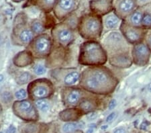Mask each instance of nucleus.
Wrapping results in <instances>:
<instances>
[{
  "mask_svg": "<svg viewBox=\"0 0 151 133\" xmlns=\"http://www.w3.org/2000/svg\"><path fill=\"white\" fill-rule=\"evenodd\" d=\"M81 79V74L77 71H73L72 72H70L68 73L66 76H65L64 79V82L66 85L68 86H71V85H74L77 83V82L80 81Z\"/></svg>",
  "mask_w": 151,
  "mask_h": 133,
  "instance_id": "18",
  "label": "nucleus"
},
{
  "mask_svg": "<svg viewBox=\"0 0 151 133\" xmlns=\"http://www.w3.org/2000/svg\"><path fill=\"white\" fill-rule=\"evenodd\" d=\"M136 133H140V132H136Z\"/></svg>",
  "mask_w": 151,
  "mask_h": 133,
  "instance_id": "43",
  "label": "nucleus"
},
{
  "mask_svg": "<svg viewBox=\"0 0 151 133\" xmlns=\"http://www.w3.org/2000/svg\"><path fill=\"white\" fill-rule=\"evenodd\" d=\"M60 8L65 11L70 10L74 6L73 0H60L59 1Z\"/></svg>",
  "mask_w": 151,
  "mask_h": 133,
  "instance_id": "21",
  "label": "nucleus"
},
{
  "mask_svg": "<svg viewBox=\"0 0 151 133\" xmlns=\"http://www.w3.org/2000/svg\"><path fill=\"white\" fill-rule=\"evenodd\" d=\"M145 42L146 43V45H147L148 49L150 50V51L151 52V34H147L145 37Z\"/></svg>",
  "mask_w": 151,
  "mask_h": 133,
  "instance_id": "29",
  "label": "nucleus"
},
{
  "mask_svg": "<svg viewBox=\"0 0 151 133\" xmlns=\"http://www.w3.org/2000/svg\"><path fill=\"white\" fill-rule=\"evenodd\" d=\"M87 133H93V129H90L87 131Z\"/></svg>",
  "mask_w": 151,
  "mask_h": 133,
  "instance_id": "38",
  "label": "nucleus"
},
{
  "mask_svg": "<svg viewBox=\"0 0 151 133\" xmlns=\"http://www.w3.org/2000/svg\"><path fill=\"white\" fill-rule=\"evenodd\" d=\"M32 30L35 33H41L44 30V28L42 24H41L40 22H35L32 25Z\"/></svg>",
  "mask_w": 151,
  "mask_h": 133,
  "instance_id": "25",
  "label": "nucleus"
},
{
  "mask_svg": "<svg viewBox=\"0 0 151 133\" xmlns=\"http://www.w3.org/2000/svg\"><path fill=\"white\" fill-rule=\"evenodd\" d=\"M114 133H127V131H126V130L124 128L120 127L114 130Z\"/></svg>",
  "mask_w": 151,
  "mask_h": 133,
  "instance_id": "34",
  "label": "nucleus"
},
{
  "mask_svg": "<svg viewBox=\"0 0 151 133\" xmlns=\"http://www.w3.org/2000/svg\"><path fill=\"white\" fill-rule=\"evenodd\" d=\"M132 47L119 31L109 32L104 40L103 47L106 50L108 57L131 54Z\"/></svg>",
  "mask_w": 151,
  "mask_h": 133,
  "instance_id": "3",
  "label": "nucleus"
},
{
  "mask_svg": "<svg viewBox=\"0 0 151 133\" xmlns=\"http://www.w3.org/2000/svg\"><path fill=\"white\" fill-rule=\"evenodd\" d=\"M135 1L138 8H142V7L147 6L148 4L151 3V0H135Z\"/></svg>",
  "mask_w": 151,
  "mask_h": 133,
  "instance_id": "28",
  "label": "nucleus"
},
{
  "mask_svg": "<svg viewBox=\"0 0 151 133\" xmlns=\"http://www.w3.org/2000/svg\"><path fill=\"white\" fill-rule=\"evenodd\" d=\"M50 48V39L46 36H41L35 42V50L38 54L45 55L48 52Z\"/></svg>",
  "mask_w": 151,
  "mask_h": 133,
  "instance_id": "11",
  "label": "nucleus"
},
{
  "mask_svg": "<svg viewBox=\"0 0 151 133\" xmlns=\"http://www.w3.org/2000/svg\"><path fill=\"white\" fill-rule=\"evenodd\" d=\"M4 79V76L2 75H0V82H1L2 80Z\"/></svg>",
  "mask_w": 151,
  "mask_h": 133,
  "instance_id": "39",
  "label": "nucleus"
},
{
  "mask_svg": "<svg viewBox=\"0 0 151 133\" xmlns=\"http://www.w3.org/2000/svg\"><path fill=\"white\" fill-rule=\"evenodd\" d=\"M106 50L96 40H87L80 47L79 62L85 66H101L108 61Z\"/></svg>",
  "mask_w": 151,
  "mask_h": 133,
  "instance_id": "2",
  "label": "nucleus"
},
{
  "mask_svg": "<svg viewBox=\"0 0 151 133\" xmlns=\"http://www.w3.org/2000/svg\"><path fill=\"white\" fill-rule=\"evenodd\" d=\"M16 97L19 100H23L26 97V91L24 90V89H19L18 91H16Z\"/></svg>",
  "mask_w": 151,
  "mask_h": 133,
  "instance_id": "27",
  "label": "nucleus"
},
{
  "mask_svg": "<svg viewBox=\"0 0 151 133\" xmlns=\"http://www.w3.org/2000/svg\"><path fill=\"white\" fill-rule=\"evenodd\" d=\"M83 92L79 89H73L67 96V102L72 106L79 104L82 100Z\"/></svg>",
  "mask_w": 151,
  "mask_h": 133,
  "instance_id": "15",
  "label": "nucleus"
},
{
  "mask_svg": "<svg viewBox=\"0 0 151 133\" xmlns=\"http://www.w3.org/2000/svg\"><path fill=\"white\" fill-rule=\"evenodd\" d=\"M16 129L13 125H10L9 128L6 130V133H16Z\"/></svg>",
  "mask_w": 151,
  "mask_h": 133,
  "instance_id": "33",
  "label": "nucleus"
},
{
  "mask_svg": "<svg viewBox=\"0 0 151 133\" xmlns=\"http://www.w3.org/2000/svg\"><path fill=\"white\" fill-rule=\"evenodd\" d=\"M122 22V20L119 18V17L114 13L108 14L105 17L104 20V24L106 28L108 30H116L120 26Z\"/></svg>",
  "mask_w": 151,
  "mask_h": 133,
  "instance_id": "12",
  "label": "nucleus"
},
{
  "mask_svg": "<svg viewBox=\"0 0 151 133\" xmlns=\"http://www.w3.org/2000/svg\"><path fill=\"white\" fill-rule=\"evenodd\" d=\"M108 60L109 64L118 69H128L133 64L131 54H125L109 57Z\"/></svg>",
  "mask_w": 151,
  "mask_h": 133,
  "instance_id": "9",
  "label": "nucleus"
},
{
  "mask_svg": "<svg viewBox=\"0 0 151 133\" xmlns=\"http://www.w3.org/2000/svg\"><path fill=\"white\" fill-rule=\"evenodd\" d=\"M13 1H16V2H19V1H23V0H13Z\"/></svg>",
  "mask_w": 151,
  "mask_h": 133,
  "instance_id": "40",
  "label": "nucleus"
},
{
  "mask_svg": "<svg viewBox=\"0 0 151 133\" xmlns=\"http://www.w3.org/2000/svg\"><path fill=\"white\" fill-rule=\"evenodd\" d=\"M131 57L133 64L138 67H145L150 61L151 52L146 43L143 41L132 45Z\"/></svg>",
  "mask_w": 151,
  "mask_h": 133,
  "instance_id": "6",
  "label": "nucleus"
},
{
  "mask_svg": "<svg viewBox=\"0 0 151 133\" xmlns=\"http://www.w3.org/2000/svg\"><path fill=\"white\" fill-rule=\"evenodd\" d=\"M43 1L45 2V4L49 5V6H50V5H52L55 3V0H43Z\"/></svg>",
  "mask_w": 151,
  "mask_h": 133,
  "instance_id": "36",
  "label": "nucleus"
},
{
  "mask_svg": "<svg viewBox=\"0 0 151 133\" xmlns=\"http://www.w3.org/2000/svg\"><path fill=\"white\" fill-rule=\"evenodd\" d=\"M33 38V33L30 30L28 29H25L22 30L21 33L19 34V39H20L23 42L28 43L32 40Z\"/></svg>",
  "mask_w": 151,
  "mask_h": 133,
  "instance_id": "19",
  "label": "nucleus"
},
{
  "mask_svg": "<svg viewBox=\"0 0 151 133\" xmlns=\"http://www.w3.org/2000/svg\"><path fill=\"white\" fill-rule=\"evenodd\" d=\"M140 8H138L124 20L131 26L139 28L142 27V20L144 12Z\"/></svg>",
  "mask_w": 151,
  "mask_h": 133,
  "instance_id": "13",
  "label": "nucleus"
},
{
  "mask_svg": "<svg viewBox=\"0 0 151 133\" xmlns=\"http://www.w3.org/2000/svg\"><path fill=\"white\" fill-rule=\"evenodd\" d=\"M116 112H111L110 114L108 115V116L106 118V122H111L114 120V118H116Z\"/></svg>",
  "mask_w": 151,
  "mask_h": 133,
  "instance_id": "31",
  "label": "nucleus"
},
{
  "mask_svg": "<svg viewBox=\"0 0 151 133\" xmlns=\"http://www.w3.org/2000/svg\"><path fill=\"white\" fill-rule=\"evenodd\" d=\"M108 125H104V126H102V127H101V129L102 130H105V129H108Z\"/></svg>",
  "mask_w": 151,
  "mask_h": 133,
  "instance_id": "37",
  "label": "nucleus"
},
{
  "mask_svg": "<svg viewBox=\"0 0 151 133\" xmlns=\"http://www.w3.org/2000/svg\"><path fill=\"white\" fill-rule=\"evenodd\" d=\"M14 107L16 108L17 113L19 116H22V118L28 117V119L32 118L35 116V110L33 106L29 101L24 100L21 101H18L14 104Z\"/></svg>",
  "mask_w": 151,
  "mask_h": 133,
  "instance_id": "10",
  "label": "nucleus"
},
{
  "mask_svg": "<svg viewBox=\"0 0 151 133\" xmlns=\"http://www.w3.org/2000/svg\"><path fill=\"white\" fill-rule=\"evenodd\" d=\"M80 86L84 90L97 95L112 93L119 84V80L107 67H89L81 74Z\"/></svg>",
  "mask_w": 151,
  "mask_h": 133,
  "instance_id": "1",
  "label": "nucleus"
},
{
  "mask_svg": "<svg viewBox=\"0 0 151 133\" xmlns=\"http://www.w3.org/2000/svg\"><path fill=\"white\" fill-rule=\"evenodd\" d=\"M79 105L82 112L90 113L97 108V102L93 98H83Z\"/></svg>",
  "mask_w": 151,
  "mask_h": 133,
  "instance_id": "14",
  "label": "nucleus"
},
{
  "mask_svg": "<svg viewBox=\"0 0 151 133\" xmlns=\"http://www.w3.org/2000/svg\"><path fill=\"white\" fill-rule=\"evenodd\" d=\"M57 37L60 42L67 45L73 39V33L69 29L63 28L58 30Z\"/></svg>",
  "mask_w": 151,
  "mask_h": 133,
  "instance_id": "16",
  "label": "nucleus"
},
{
  "mask_svg": "<svg viewBox=\"0 0 151 133\" xmlns=\"http://www.w3.org/2000/svg\"><path fill=\"white\" fill-rule=\"evenodd\" d=\"M1 110V106H0V111Z\"/></svg>",
  "mask_w": 151,
  "mask_h": 133,
  "instance_id": "42",
  "label": "nucleus"
},
{
  "mask_svg": "<svg viewBox=\"0 0 151 133\" xmlns=\"http://www.w3.org/2000/svg\"><path fill=\"white\" fill-rule=\"evenodd\" d=\"M34 70H35V73L38 75H40L44 74L46 71L45 67L41 65H36V66L35 67V69Z\"/></svg>",
  "mask_w": 151,
  "mask_h": 133,
  "instance_id": "26",
  "label": "nucleus"
},
{
  "mask_svg": "<svg viewBox=\"0 0 151 133\" xmlns=\"http://www.w3.org/2000/svg\"><path fill=\"white\" fill-rule=\"evenodd\" d=\"M142 27L147 30L151 29V14L149 12H144L142 20Z\"/></svg>",
  "mask_w": 151,
  "mask_h": 133,
  "instance_id": "20",
  "label": "nucleus"
},
{
  "mask_svg": "<svg viewBox=\"0 0 151 133\" xmlns=\"http://www.w3.org/2000/svg\"><path fill=\"white\" fill-rule=\"evenodd\" d=\"M149 90H150V91L151 92V86H150V88H149Z\"/></svg>",
  "mask_w": 151,
  "mask_h": 133,
  "instance_id": "41",
  "label": "nucleus"
},
{
  "mask_svg": "<svg viewBox=\"0 0 151 133\" xmlns=\"http://www.w3.org/2000/svg\"><path fill=\"white\" fill-rule=\"evenodd\" d=\"M91 9L97 15H106L114 10V0H93Z\"/></svg>",
  "mask_w": 151,
  "mask_h": 133,
  "instance_id": "8",
  "label": "nucleus"
},
{
  "mask_svg": "<svg viewBox=\"0 0 151 133\" xmlns=\"http://www.w3.org/2000/svg\"><path fill=\"white\" fill-rule=\"evenodd\" d=\"M36 105L37 106L39 110L42 111V112H47L48 110L50 107L49 102L47 100H38L36 101Z\"/></svg>",
  "mask_w": 151,
  "mask_h": 133,
  "instance_id": "22",
  "label": "nucleus"
},
{
  "mask_svg": "<svg viewBox=\"0 0 151 133\" xmlns=\"http://www.w3.org/2000/svg\"><path fill=\"white\" fill-rule=\"evenodd\" d=\"M79 127V124L75 122H69L65 124L63 127V130L65 133H69L73 132Z\"/></svg>",
  "mask_w": 151,
  "mask_h": 133,
  "instance_id": "23",
  "label": "nucleus"
},
{
  "mask_svg": "<svg viewBox=\"0 0 151 133\" xmlns=\"http://www.w3.org/2000/svg\"><path fill=\"white\" fill-rule=\"evenodd\" d=\"M96 116H97L96 113L92 112H90V114H89L87 115V118H88L89 120H93L96 118Z\"/></svg>",
  "mask_w": 151,
  "mask_h": 133,
  "instance_id": "35",
  "label": "nucleus"
},
{
  "mask_svg": "<svg viewBox=\"0 0 151 133\" xmlns=\"http://www.w3.org/2000/svg\"><path fill=\"white\" fill-rule=\"evenodd\" d=\"M117 105V101L115 100V99H112L110 101H109V105H108V108L109 110H112L114 108H116V106Z\"/></svg>",
  "mask_w": 151,
  "mask_h": 133,
  "instance_id": "30",
  "label": "nucleus"
},
{
  "mask_svg": "<svg viewBox=\"0 0 151 133\" xmlns=\"http://www.w3.org/2000/svg\"><path fill=\"white\" fill-rule=\"evenodd\" d=\"M33 95L36 98H44L48 96V89L45 85L39 83L33 89Z\"/></svg>",
  "mask_w": 151,
  "mask_h": 133,
  "instance_id": "17",
  "label": "nucleus"
},
{
  "mask_svg": "<svg viewBox=\"0 0 151 133\" xmlns=\"http://www.w3.org/2000/svg\"><path fill=\"white\" fill-rule=\"evenodd\" d=\"M138 8L135 0H117L114 6V13L121 20H126Z\"/></svg>",
  "mask_w": 151,
  "mask_h": 133,
  "instance_id": "7",
  "label": "nucleus"
},
{
  "mask_svg": "<svg viewBox=\"0 0 151 133\" xmlns=\"http://www.w3.org/2000/svg\"><path fill=\"white\" fill-rule=\"evenodd\" d=\"M103 20L97 14H88L81 18L79 24V32L87 40H96L101 36Z\"/></svg>",
  "mask_w": 151,
  "mask_h": 133,
  "instance_id": "4",
  "label": "nucleus"
},
{
  "mask_svg": "<svg viewBox=\"0 0 151 133\" xmlns=\"http://www.w3.org/2000/svg\"><path fill=\"white\" fill-rule=\"evenodd\" d=\"M119 28L122 35L131 45L145 41L147 35V30L142 27L131 26L125 20H122Z\"/></svg>",
  "mask_w": 151,
  "mask_h": 133,
  "instance_id": "5",
  "label": "nucleus"
},
{
  "mask_svg": "<svg viewBox=\"0 0 151 133\" xmlns=\"http://www.w3.org/2000/svg\"><path fill=\"white\" fill-rule=\"evenodd\" d=\"M31 78V75L29 73H23L22 74L20 75V76L19 77L18 82L20 84L26 83L27 82L30 80Z\"/></svg>",
  "mask_w": 151,
  "mask_h": 133,
  "instance_id": "24",
  "label": "nucleus"
},
{
  "mask_svg": "<svg viewBox=\"0 0 151 133\" xmlns=\"http://www.w3.org/2000/svg\"><path fill=\"white\" fill-rule=\"evenodd\" d=\"M149 124H150V123H149V122H148L147 120L144 121L143 122H142V124H140V129L141 130H147V128L148 127V126H149Z\"/></svg>",
  "mask_w": 151,
  "mask_h": 133,
  "instance_id": "32",
  "label": "nucleus"
}]
</instances>
